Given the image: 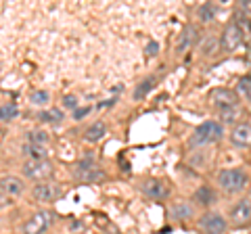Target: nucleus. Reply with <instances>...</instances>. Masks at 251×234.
I'll return each mask as SVG.
<instances>
[{
	"instance_id": "obj_1",
	"label": "nucleus",
	"mask_w": 251,
	"mask_h": 234,
	"mask_svg": "<svg viewBox=\"0 0 251 234\" xmlns=\"http://www.w3.org/2000/svg\"><path fill=\"white\" fill-rule=\"evenodd\" d=\"M251 178L243 167H226L218 174V186L226 194H239L249 186Z\"/></svg>"
},
{
	"instance_id": "obj_2",
	"label": "nucleus",
	"mask_w": 251,
	"mask_h": 234,
	"mask_svg": "<svg viewBox=\"0 0 251 234\" xmlns=\"http://www.w3.org/2000/svg\"><path fill=\"white\" fill-rule=\"evenodd\" d=\"M224 138V128L220 121H203L201 126H197L193 130L191 136V146H205V144H214L220 142Z\"/></svg>"
},
{
	"instance_id": "obj_3",
	"label": "nucleus",
	"mask_w": 251,
	"mask_h": 234,
	"mask_svg": "<svg viewBox=\"0 0 251 234\" xmlns=\"http://www.w3.org/2000/svg\"><path fill=\"white\" fill-rule=\"evenodd\" d=\"M74 176H75V180L86 182V184H97V182L105 180V171L97 165H92L90 155H86V157L80 161V165H77V169L74 171Z\"/></svg>"
},
{
	"instance_id": "obj_4",
	"label": "nucleus",
	"mask_w": 251,
	"mask_h": 234,
	"mask_svg": "<svg viewBox=\"0 0 251 234\" xmlns=\"http://www.w3.org/2000/svg\"><path fill=\"white\" fill-rule=\"evenodd\" d=\"M199 230L203 234H224L226 228H228V222L222 213H216V211H205L199 217Z\"/></svg>"
},
{
	"instance_id": "obj_5",
	"label": "nucleus",
	"mask_w": 251,
	"mask_h": 234,
	"mask_svg": "<svg viewBox=\"0 0 251 234\" xmlns=\"http://www.w3.org/2000/svg\"><path fill=\"white\" fill-rule=\"evenodd\" d=\"M63 186L52 184V182H38L34 188H31V197H34L38 203H50L57 201L59 197H63Z\"/></svg>"
},
{
	"instance_id": "obj_6",
	"label": "nucleus",
	"mask_w": 251,
	"mask_h": 234,
	"mask_svg": "<svg viewBox=\"0 0 251 234\" xmlns=\"http://www.w3.org/2000/svg\"><path fill=\"white\" fill-rule=\"evenodd\" d=\"M228 220L232 226H237V228H243V226L251 224V197H243L241 201L234 203Z\"/></svg>"
},
{
	"instance_id": "obj_7",
	"label": "nucleus",
	"mask_w": 251,
	"mask_h": 234,
	"mask_svg": "<svg viewBox=\"0 0 251 234\" xmlns=\"http://www.w3.org/2000/svg\"><path fill=\"white\" fill-rule=\"evenodd\" d=\"M23 174L29 180H38V182H44L46 178L52 176V165L49 159L44 161H25V165H23Z\"/></svg>"
},
{
	"instance_id": "obj_8",
	"label": "nucleus",
	"mask_w": 251,
	"mask_h": 234,
	"mask_svg": "<svg viewBox=\"0 0 251 234\" xmlns=\"http://www.w3.org/2000/svg\"><path fill=\"white\" fill-rule=\"evenodd\" d=\"M52 224V213L50 211H36L29 220L23 224V234H44Z\"/></svg>"
},
{
	"instance_id": "obj_9",
	"label": "nucleus",
	"mask_w": 251,
	"mask_h": 234,
	"mask_svg": "<svg viewBox=\"0 0 251 234\" xmlns=\"http://www.w3.org/2000/svg\"><path fill=\"white\" fill-rule=\"evenodd\" d=\"M241 40H243V29L239 27V23L232 21V23L226 25L222 36H220V48H222L224 52H232L241 44Z\"/></svg>"
},
{
	"instance_id": "obj_10",
	"label": "nucleus",
	"mask_w": 251,
	"mask_h": 234,
	"mask_svg": "<svg viewBox=\"0 0 251 234\" xmlns=\"http://www.w3.org/2000/svg\"><path fill=\"white\" fill-rule=\"evenodd\" d=\"M209 100L220 109V111H222V109L239 107V94L234 90H228V88H214L209 92Z\"/></svg>"
},
{
	"instance_id": "obj_11",
	"label": "nucleus",
	"mask_w": 251,
	"mask_h": 234,
	"mask_svg": "<svg viewBox=\"0 0 251 234\" xmlns=\"http://www.w3.org/2000/svg\"><path fill=\"white\" fill-rule=\"evenodd\" d=\"M230 142L239 149H249L251 146V126L249 123H237L230 132Z\"/></svg>"
},
{
	"instance_id": "obj_12",
	"label": "nucleus",
	"mask_w": 251,
	"mask_h": 234,
	"mask_svg": "<svg viewBox=\"0 0 251 234\" xmlns=\"http://www.w3.org/2000/svg\"><path fill=\"white\" fill-rule=\"evenodd\" d=\"M140 190H143V194H145V197H149V199H163L168 194L166 184H163L161 180H155V178H151V180H145L143 184H140Z\"/></svg>"
},
{
	"instance_id": "obj_13",
	"label": "nucleus",
	"mask_w": 251,
	"mask_h": 234,
	"mask_svg": "<svg viewBox=\"0 0 251 234\" xmlns=\"http://www.w3.org/2000/svg\"><path fill=\"white\" fill-rule=\"evenodd\" d=\"M0 192L6 197H17L23 192V180L17 176H2L0 178Z\"/></svg>"
},
{
	"instance_id": "obj_14",
	"label": "nucleus",
	"mask_w": 251,
	"mask_h": 234,
	"mask_svg": "<svg viewBox=\"0 0 251 234\" xmlns=\"http://www.w3.org/2000/svg\"><path fill=\"white\" fill-rule=\"evenodd\" d=\"M193 203L199 207H209L216 203V190L211 186H199L197 190L193 192Z\"/></svg>"
},
{
	"instance_id": "obj_15",
	"label": "nucleus",
	"mask_w": 251,
	"mask_h": 234,
	"mask_svg": "<svg viewBox=\"0 0 251 234\" xmlns=\"http://www.w3.org/2000/svg\"><path fill=\"white\" fill-rule=\"evenodd\" d=\"M197 40V27H184L182 29V34L178 36V42H176V50L178 52H184V50H188L193 46V42Z\"/></svg>"
},
{
	"instance_id": "obj_16",
	"label": "nucleus",
	"mask_w": 251,
	"mask_h": 234,
	"mask_svg": "<svg viewBox=\"0 0 251 234\" xmlns=\"http://www.w3.org/2000/svg\"><path fill=\"white\" fill-rule=\"evenodd\" d=\"M23 155L27 157V161H44L46 159V149L38 144H23Z\"/></svg>"
},
{
	"instance_id": "obj_17",
	"label": "nucleus",
	"mask_w": 251,
	"mask_h": 234,
	"mask_svg": "<svg viewBox=\"0 0 251 234\" xmlns=\"http://www.w3.org/2000/svg\"><path fill=\"white\" fill-rule=\"evenodd\" d=\"M237 94L245 100V103L251 105V73L243 75L241 80L237 82Z\"/></svg>"
},
{
	"instance_id": "obj_18",
	"label": "nucleus",
	"mask_w": 251,
	"mask_h": 234,
	"mask_svg": "<svg viewBox=\"0 0 251 234\" xmlns=\"http://www.w3.org/2000/svg\"><path fill=\"white\" fill-rule=\"evenodd\" d=\"M172 213H174L176 220H191L193 217V205L186 201H178L174 207H172Z\"/></svg>"
},
{
	"instance_id": "obj_19",
	"label": "nucleus",
	"mask_w": 251,
	"mask_h": 234,
	"mask_svg": "<svg viewBox=\"0 0 251 234\" xmlns=\"http://www.w3.org/2000/svg\"><path fill=\"white\" fill-rule=\"evenodd\" d=\"M105 132H107V128H105L103 121H94L92 126L86 130V140H88V142H97V140H100L105 136Z\"/></svg>"
},
{
	"instance_id": "obj_20",
	"label": "nucleus",
	"mask_w": 251,
	"mask_h": 234,
	"mask_svg": "<svg viewBox=\"0 0 251 234\" xmlns=\"http://www.w3.org/2000/svg\"><path fill=\"white\" fill-rule=\"evenodd\" d=\"M155 84H157V77H147V80H143L138 86H136V90H134V98L136 100H140V98H145L149 92H151L153 88H155Z\"/></svg>"
},
{
	"instance_id": "obj_21",
	"label": "nucleus",
	"mask_w": 251,
	"mask_h": 234,
	"mask_svg": "<svg viewBox=\"0 0 251 234\" xmlns=\"http://www.w3.org/2000/svg\"><path fill=\"white\" fill-rule=\"evenodd\" d=\"M27 144H38V146H44L46 142H49V134L42 130H31L27 132Z\"/></svg>"
},
{
	"instance_id": "obj_22",
	"label": "nucleus",
	"mask_w": 251,
	"mask_h": 234,
	"mask_svg": "<svg viewBox=\"0 0 251 234\" xmlns=\"http://www.w3.org/2000/svg\"><path fill=\"white\" fill-rule=\"evenodd\" d=\"M218 48H220V40H218V38H214V36H209V38L203 40L199 50H201V54H205V57H207V54H214Z\"/></svg>"
},
{
	"instance_id": "obj_23",
	"label": "nucleus",
	"mask_w": 251,
	"mask_h": 234,
	"mask_svg": "<svg viewBox=\"0 0 251 234\" xmlns=\"http://www.w3.org/2000/svg\"><path fill=\"white\" fill-rule=\"evenodd\" d=\"M214 17H216V6H214V4L205 2V4H201V6H199V19H201L203 23L214 21Z\"/></svg>"
},
{
	"instance_id": "obj_24",
	"label": "nucleus",
	"mask_w": 251,
	"mask_h": 234,
	"mask_svg": "<svg viewBox=\"0 0 251 234\" xmlns=\"http://www.w3.org/2000/svg\"><path fill=\"white\" fill-rule=\"evenodd\" d=\"M61 119H63V111H59V109H49V111L40 113V121L44 123H59Z\"/></svg>"
},
{
	"instance_id": "obj_25",
	"label": "nucleus",
	"mask_w": 251,
	"mask_h": 234,
	"mask_svg": "<svg viewBox=\"0 0 251 234\" xmlns=\"http://www.w3.org/2000/svg\"><path fill=\"white\" fill-rule=\"evenodd\" d=\"M17 113H19V109H17V105H2L0 107V121H11V119H15L17 117Z\"/></svg>"
},
{
	"instance_id": "obj_26",
	"label": "nucleus",
	"mask_w": 251,
	"mask_h": 234,
	"mask_svg": "<svg viewBox=\"0 0 251 234\" xmlns=\"http://www.w3.org/2000/svg\"><path fill=\"white\" fill-rule=\"evenodd\" d=\"M239 115H241V109L239 107L222 109V111H220V119H222L224 123H234V121L239 119Z\"/></svg>"
},
{
	"instance_id": "obj_27",
	"label": "nucleus",
	"mask_w": 251,
	"mask_h": 234,
	"mask_svg": "<svg viewBox=\"0 0 251 234\" xmlns=\"http://www.w3.org/2000/svg\"><path fill=\"white\" fill-rule=\"evenodd\" d=\"M49 98L50 94L46 90H34L29 94V103H34V105H44V103H49Z\"/></svg>"
},
{
	"instance_id": "obj_28",
	"label": "nucleus",
	"mask_w": 251,
	"mask_h": 234,
	"mask_svg": "<svg viewBox=\"0 0 251 234\" xmlns=\"http://www.w3.org/2000/svg\"><path fill=\"white\" fill-rule=\"evenodd\" d=\"M63 105H65L67 109H74L75 111V107H77V98L74 94H67V96H63Z\"/></svg>"
},
{
	"instance_id": "obj_29",
	"label": "nucleus",
	"mask_w": 251,
	"mask_h": 234,
	"mask_svg": "<svg viewBox=\"0 0 251 234\" xmlns=\"http://www.w3.org/2000/svg\"><path fill=\"white\" fill-rule=\"evenodd\" d=\"M157 50H159V44H157V42H149V46H147V54H149V57L157 54Z\"/></svg>"
},
{
	"instance_id": "obj_30",
	"label": "nucleus",
	"mask_w": 251,
	"mask_h": 234,
	"mask_svg": "<svg viewBox=\"0 0 251 234\" xmlns=\"http://www.w3.org/2000/svg\"><path fill=\"white\" fill-rule=\"evenodd\" d=\"M88 111H90V109H75V111H74V117H75V119H82V117L88 113Z\"/></svg>"
},
{
	"instance_id": "obj_31",
	"label": "nucleus",
	"mask_w": 251,
	"mask_h": 234,
	"mask_svg": "<svg viewBox=\"0 0 251 234\" xmlns=\"http://www.w3.org/2000/svg\"><path fill=\"white\" fill-rule=\"evenodd\" d=\"M241 6H243V9H249V11H251V0H243Z\"/></svg>"
},
{
	"instance_id": "obj_32",
	"label": "nucleus",
	"mask_w": 251,
	"mask_h": 234,
	"mask_svg": "<svg viewBox=\"0 0 251 234\" xmlns=\"http://www.w3.org/2000/svg\"><path fill=\"white\" fill-rule=\"evenodd\" d=\"M4 205V203H2V197H0V207H2Z\"/></svg>"
}]
</instances>
